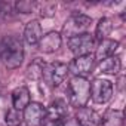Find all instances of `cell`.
I'll return each mask as SVG.
<instances>
[{"label": "cell", "mask_w": 126, "mask_h": 126, "mask_svg": "<svg viewBox=\"0 0 126 126\" xmlns=\"http://www.w3.org/2000/svg\"><path fill=\"white\" fill-rule=\"evenodd\" d=\"M0 58L3 64L9 70H15L21 67L24 61V47L22 42L15 36H8L0 43Z\"/></svg>", "instance_id": "cell-1"}, {"label": "cell", "mask_w": 126, "mask_h": 126, "mask_svg": "<svg viewBox=\"0 0 126 126\" xmlns=\"http://www.w3.org/2000/svg\"><path fill=\"white\" fill-rule=\"evenodd\" d=\"M67 94H68V101L71 107L77 110L82 107H86L91 98V83L83 77H73L68 83Z\"/></svg>", "instance_id": "cell-2"}, {"label": "cell", "mask_w": 126, "mask_h": 126, "mask_svg": "<svg viewBox=\"0 0 126 126\" xmlns=\"http://www.w3.org/2000/svg\"><path fill=\"white\" fill-rule=\"evenodd\" d=\"M67 74H68V65L67 64H64V62H52V64L43 65L42 79H45V82L49 86L56 88L65 80Z\"/></svg>", "instance_id": "cell-3"}, {"label": "cell", "mask_w": 126, "mask_h": 126, "mask_svg": "<svg viewBox=\"0 0 126 126\" xmlns=\"http://www.w3.org/2000/svg\"><path fill=\"white\" fill-rule=\"evenodd\" d=\"M92 24V18L85 14H73L64 24V34L70 39L88 31Z\"/></svg>", "instance_id": "cell-4"}, {"label": "cell", "mask_w": 126, "mask_h": 126, "mask_svg": "<svg viewBox=\"0 0 126 126\" xmlns=\"http://www.w3.org/2000/svg\"><path fill=\"white\" fill-rule=\"evenodd\" d=\"M113 96V83L107 79L96 77L91 83V98L96 104H105Z\"/></svg>", "instance_id": "cell-5"}, {"label": "cell", "mask_w": 126, "mask_h": 126, "mask_svg": "<svg viewBox=\"0 0 126 126\" xmlns=\"http://www.w3.org/2000/svg\"><path fill=\"white\" fill-rule=\"evenodd\" d=\"M95 64V58L92 53H86V55H79L76 56L68 65V73L74 74V77H86Z\"/></svg>", "instance_id": "cell-6"}, {"label": "cell", "mask_w": 126, "mask_h": 126, "mask_svg": "<svg viewBox=\"0 0 126 126\" xmlns=\"http://www.w3.org/2000/svg\"><path fill=\"white\" fill-rule=\"evenodd\" d=\"M94 43H95V39H94V36L89 34V33H83V34L70 37V39L67 40L68 49H70L76 56L91 53V47L94 46Z\"/></svg>", "instance_id": "cell-7"}, {"label": "cell", "mask_w": 126, "mask_h": 126, "mask_svg": "<svg viewBox=\"0 0 126 126\" xmlns=\"http://www.w3.org/2000/svg\"><path fill=\"white\" fill-rule=\"evenodd\" d=\"M46 107L40 102H30L24 111H22V119L28 126H42V123L46 119Z\"/></svg>", "instance_id": "cell-8"}, {"label": "cell", "mask_w": 126, "mask_h": 126, "mask_svg": "<svg viewBox=\"0 0 126 126\" xmlns=\"http://www.w3.org/2000/svg\"><path fill=\"white\" fill-rule=\"evenodd\" d=\"M61 43H62L61 34L56 33V31H50V33L42 36V39H40V42L37 43V46H39V49H40L42 52H45V53H52V52H55V50H58V49L61 47Z\"/></svg>", "instance_id": "cell-9"}, {"label": "cell", "mask_w": 126, "mask_h": 126, "mask_svg": "<svg viewBox=\"0 0 126 126\" xmlns=\"http://www.w3.org/2000/svg\"><path fill=\"white\" fill-rule=\"evenodd\" d=\"M119 49V42L117 40H111V39H105V40H101L99 46L96 47V52L94 55V58L96 61H104L105 58H110L116 53V50Z\"/></svg>", "instance_id": "cell-10"}, {"label": "cell", "mask_w": 126, "mask_h": 126, "mask_svg": "<svg viewBox=\"0 0 126 126\" xmlns=\"http://www.w3.org/2000/svg\"><path fill=\"white\" fill-rule=\"evenodd\" d=\"M42 36H43V30H42V25L37 19L27 22V25L24 28V39L28 45H37L40 42Z\"/></svg>", "instance_id": "cell-11"}, {"label": "cell", "mask_w": 126, "mask_h": 126, "mask_svg": "<svg viewBox=\"0 0 126 126\" xmlns=\"http://www.w3.org/2000/svg\"><path fill=\"white\" fill-rule=\"evenodd\" d=\"M30 91L27 86H18L12 92V105L18 111H24V108L30 104Z\"/></svg>", "instance_id": "cell-12"}, {"label": "cell", "mask_w": 126, "mask_h": 126, "mask_svg": "<svg viewBox=\"0 0 126 126\" xmlns=\"http://www.w3.org/2000/svg\"><path fill=\"white\" fill-rule=\"evenodd\" d=\"M76 119L80 123V126H99L101 125V117L94 110H91L88 107L79 108Z\"/></svg>", "instance_id": "cell-13"}, {"label": "cell", "mask_w": 126, "mask_h": 126, "mask_svg": "<svg viewBox=\"0 0 126 126\" xmlns=\"http://www.w3.org/2000/svg\"><path fill=\"white\" fill-rule=\"evenodd\" d=\"M120 68H122V61L116 55H113L110 58H105L98 65V71L104 73V74H117L120 71Z\"/></svg>", "instance_id": "cell-14"}, {"label": "cell", "mask_w": 126, "mask_h": 126, "mask_svg": "<svg viewBox=\"0 0 126 126\" xmlns=\"http://www.w3.org/2000/svg\"><path fill=\"white\" fill-rule=\"evenodd\" d=\"M123 123H125V116L122 110L110 108L105 111V114L101 119L102 126H123Z\"/></svg>", "instance_id": "cell-15"}, {"label": "cell", "mask_w": 126, "mask_h": 126, "mask_svg": "<svg viewBox=\"0 0 126 126\" xmlns=\"http://www.w3.org/2000/svg\"><path fill=\"white\" fill-rule=\"evenodd\" d=\"M47 114H46V119H50V120H61L64 119L65 114H67V104L64 101H53L50 104L49 108H46Z\"/></svg>", "instance_id": "cell-16"}, {"label": "cell", "mask_w": 126, "mask_h": 126, "mask_svg": "<svg viewBox=\"0 0 126 126\" xmlns=\"http://www.w3.org/2000/svg\"><path fill=\"white\" fill-rule=\"evenodd\" d=\"M113 30V24H111V19L110 18H101L96 24V28H95V37L94 39H98L99 42L101 40H105L110 33Z\"/></svg>", "instance_id": "cell-17"}, {"label": "cell", "mask_w": 126, "mask_h": 126, "mask_svg": "<svg viewBox=\"0 0 126 126\" xmlns=\"http://www.w3.org/2000/svg\"><path fill=\"white\" fill-rule=\"evenodd\" d=\"M5 122H6L8 126H19L21 122H22V111H18L12 107L5 114Z\"/></svg>", "instance_id": "cell-18"}, {"label": "cell", "mask_w": 126, "mask_h": 126, "mask_svg": "<svg viewBox=\"0 0 126 126\" xmlns=\"http://www.w3.org/2000/svg\"><path fill=\"white\" fill-rule=\"evenodd\" d=\"M43 65H45L43 62H40V61H34L33 64L30 65V68H28V77H31V79H34V80L42 79Z\"/></svg>", "instance_id": "cell-19"}, {"label": "cell", "mask_w": 126, "mask_h": 126, "mask_svg": "<svg viewBox=\"0 0 126 126\" xmlns=\"http://www.w3.org/2000/svg\"><path fill=\"white\" fill-rule=\"evenodd\" d=\"M34 6H36V3L28 2V0H21V2H16V5H15L16 11L21 12V14H30L34 9Z\"/></svg>", "instance_id": "cell-20"}, {"label": "cell", "mask_w": 126, "mask_h": 126, "mask_svg": "<svg viewBox=\"0 0 126 126\" xmlns=\"http://www.w3.org/2000/svg\"><path fill=\"white\" fill-rule=\"evenodd\" d=\"M62 126H80V123L77 122L76 117H67L64 123H62Z\"/></svg>", "instance_id": "cell-21"}, {"label": "cell", "mask_w": 126, "mask_h": 126, "mask_svg": "<svg viewBox=\"0 0 126 126\" xmlns=\"http://www.w3.org/2000/svg\"><path fill=\"white\" fill-rule=\"evenodd\" d=\"M42 126H62L61 120H50V119H45V122L42 123Z\"/></svg>", "instance_id": "cell-22"}, {"label": "cell", "mask_w": 126, "mask_h": 126, "mask_svg": "<svg viewBox=\"0 0 126 126\" xmlns=\"http://www.w3.org/2000/svg\"><path fill=\"white\" fill-rule=\"evenodd\" d=\"M2 6H3V3H0V12H2Z\"/></svg>", "instance_id": "cell-23"}]
</instances>
